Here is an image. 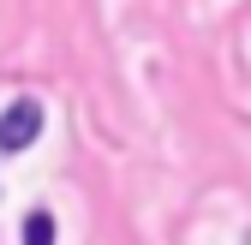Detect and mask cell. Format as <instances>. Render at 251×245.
Wrapping results in <instances>:
<instances>
[{
	"mask_svg": "<svg viewBox=\"0 0 251 245\" xmlns=\"http://www.w3.org/2000/svg\"><path fill=\"white\" fill-rule=\"evenodd\" d=\"M42 138V102H12L6 114H0V156H18V149H30Z\"/></svg>",
	"mask_w": 251,
	"mask_h": 245,
	"instance_id": "6da1fadb",
	"label": "cell"
},
{
	"mask_svg": "<svg viewBox=\"0 0 251 245\" xmlns=\"http://www.w3.org/2000/svg\"><path fill=\"white\" fill-rule=\"evenodd\" d=\"M18 239H24V245H54V216H48V209H30Z\"/></svg>",
	"mask_w": 251,
	"mask_h": 245,
	"instance_id": "7a4b0ae2",
	"label": "cell"
}]
</instances>
